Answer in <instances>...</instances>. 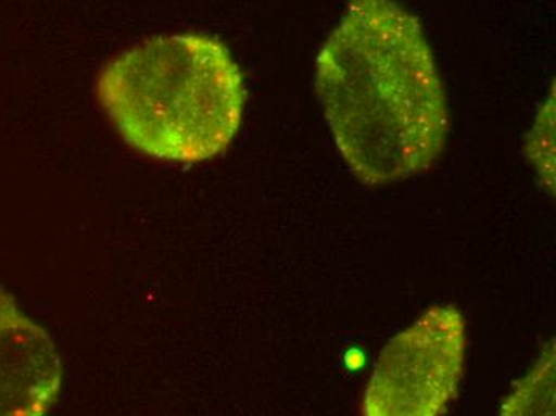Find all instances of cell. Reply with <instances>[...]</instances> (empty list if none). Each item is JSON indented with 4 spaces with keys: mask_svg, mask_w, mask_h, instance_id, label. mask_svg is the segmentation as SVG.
Returning a JSON list of instances; mask_svg holds the SVG:
<instances>
[{
    "mask_svg": "<svg viewBox=\"0 0 556 416\" xmlns=\"http://www.w3.org/2000/svg\"><path fill=\"white\" fill-rule=\"evenodd\" d=\"M325 117L355 177L390 185L445 149L446 93L415 15L393 0H351L317 59Z\"/></svg>",
    "mask_w": 556,
    "mask_h": 416,
    "instance_id": "obj_1",
    "label": "cell"
},
{
    "mask_svg": "<svg viewBox=\"0 0 556 416\" xmlns=\"http://www.w3.org/2000/svg\"><path fill=\"white\" fill-rule=\"evenodd\" d=\"M466 320L453 304L432 306L384 348L363 398L366 416L445 415L466 365Z\"/></svg>",
    "mask_w": 556,
    "mask_h": 416,
    "instance_id": "obj_3",
    "label": "cell"
},
{
    "mask_svg": "<svg viewBox=\"0 0 556 416\" xmlns=\"http://www.w3.org/2000/svg\"><path fill=\"white\" fill-rule=\"evenodd\" d=\"M97 98L128 147L185 165L230 147L247 101L229 49L195 33L152 37L115 56L98 74Z\"/></svg>",
    "mask_w": 556,
    "mask_h": 416,
    "instance_id": "obj_2",
    "label": "cell"
},
{
    "mask_svg": "<svg viewBox=\"0 0 556 416\" xmlns=\"http://www.w3.org/2000/svg\"><path fill=\"white\" fill-rule=\"evenodd\" d=\"M502 415H555L554 341L534 370L502 405Z\"/></svg>",
    "mask_w": 556,
    "mask_h": 416,
    "instance_id": "obj_5",
    "label": "cell"
},
{
    "mask_svg": "<svg viewBox=\"0 0 556 416\" xmlns=\"http://www.w3.org/2000/svg\"><path fill=\"white\" fill-rule=\"evenodd\" d=\"M63 387V362L46 328L0 286V416H42Z\"/></svg>",
    "mask_w": 556,
    "mask_h": 416,
    "instance_id": "obj_4",
    "label": "cell"
},
{
    "mask_svg": "<svg viewBox=\"0 0 556 416\" xmlns=\"http://www.w3.org/2000/svg\"><path fill=\"white\" fill-rule=\"evenodd\" d=\"M528 154L542 181L555 191V104L554 97L545 104L528 140Z\"/></svg>",
    "mask_w": 556,
    "mask_h": 416,
    "instance_id": "obj_6",
    "label": "cell"
}]
</instances>
